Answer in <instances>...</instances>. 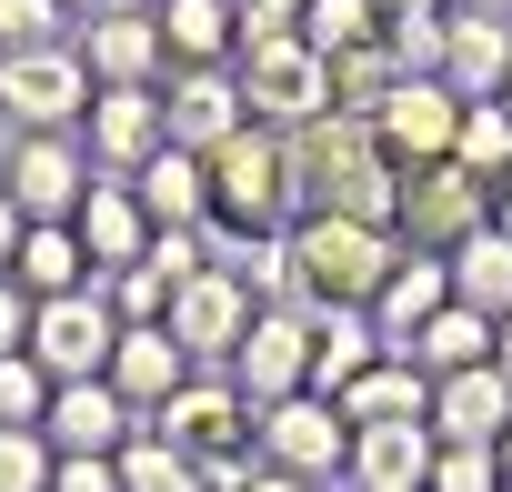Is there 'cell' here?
I'll use <instances>...</instances> for the list:
<instances>
[{"label": "cell", "instance_id": "obj_1", "mask_svg": "<svg viewBox=\"0 0 512 492\" xmlns=\"http://www.w3.org/2000/svg\"><path fill=\"white\" fill-rule=\"evenodd\" d=\"M282 241H292L302 312H322V302H372L382 272L402 262V231H372V221H342V211H302Z\"/></svg>", "mask_w": 512, "mask_h": 492}, {"label": "cell", "instance_id": "obj_2", "mask_svg": "<svg viewBox=\"0 0 512 492\" xmlns=\"http://www.w3.org/2000/svg\"><path fill=\"white\" fill-rule=\"evenodd\" d=\"M302 221V181H292V141L251 121L241 141L211 151V231H292Z\"/></svg>", "mask_w": 512, "mask_h": 492}, {"label": "cell", "instance_id": "obj_3", "mask_svg": "<svg viewBox=\"0 0 512 492\" xmlns=\"http://www.w3.org/2000/svg\"><path fill=\"white\" fill-rule=\"evenodd\" d=\"M231 71H241V101H251V121H262V131H312V121H332V61H322L302 31L251 41Z\"/></svg>", "mask_w": 512, "mask_h": 492}, {"label": "cell", "instance_id": "obj_4", "mask_svg": "<svg viewBox=\"0 0 512 492\" xmlns=\"http://www.w3.org/2000/svg\"><path fill=\"white\" fill-rule=\"evenodd\" d=\"M51 382H101L111 372V352H121V312H111V292L101 282H81V292H51V302H31V342H21Z\"/></svg>", "mask_w": 512, "mask_h": 492}, {"label": "cell", "instance_id": "obj_5", "mask_svg": "<svg viewBox=\"0 0 512 492\" xmlns=\"http://www.w3.org/2000/svg\"><path fill=\"white\" fill-rule=\"evenodd\" d=\"M91 181L101 171H91L81 131H11V151H0V191H11L21 221H81Z\"/></svg>", "mask_w": 512, "mask_h": 492}, {"label": "cell", "instance_id": "obj_6", "mask_svg": "<svg viewBox=\"0 0 512 492\" xmlns=\"http://www.w3.org/2000/svg\"><path fill=\"white\" fill-rule=\"evenodd\" d=\"M251 452H262L272 472H292V482H312V492H332L342 462H352V422H342L322 392H292V402H262Z\"/></svg>", "mask_w": 512, "mask_h": 492}, {"label": "cell", "instance_id": "obj_7", "mask_svg": "<svg viewBox=\"0 0 512 492\" xmlns=\"http://www.w3.org/2000/svg\"><path fill=\"white\" fill-rule=\"evenodd\" d=\"M0 121H11V131H81L91 121V61L71 41L11 51V61H0Z\"/></svg>", "mask_w": 512, "mask_h": 492}, {"label": "cell", "instance_id": "obj_8", "mask_svg": "<svg viewBox=\"0 0 512 492\" xmlns=\"http://www.w3.org/2000/svg\"><path fill=\"white\" fill-rule=\"evenodd\" d=\"M221 372L241 382L251 412L312 392V312H302V302H262V312H251V332H241V352H231Z\"/></svg>", "mask_w": 512, "mask_h": 492}, {"label": "cell", "instance_id": "obj_9", "mask_svg": "<svg viewBox=\"0 0 512 492\" xmlns=\"http://www.w3.org/2000/svg\"><path fill=\"white\" fill-rule=\"evenodd\" d=\"M492 221V191L462 171V161H422V171H402V211H392V231L412 241V252H452V241H472Z\"/></svg>", "mask_w": 512, "mask_h": 492}, {"label": "cell", "instance_id": "obj_10", "mask_svg": "<svg viewBox=\"0 0 512 492\" xmlns=\"http://www.w3.org/2000/svg\"><path fill=\"white\" fill-rule=\"evenodd\" d=\"M251 422H262V412L241 402V382H231V372H191V382H181V402H171L151 432H171V442L211 472V462H262V452H251Z\"/></svg>", "mask_w": 512, "mask_h": 492}, {"label": "cell", "instance_id": "obj_11", "mask_svg": "<svg viewBox=\"0 0 512 492\" xmlns=\"http://www.w3.org/2000/svg\"><path fill=\"white\" fill-rule=\"evenodd\" d=\"M251 312H262V302H251V282H231L221 262L211 272H191L181 292H171V312H161V332L201 362V372H221L231 352H241V332H251Z\"/></svg>", "mask_w": 512, "mask_h": 492}, {"label": "cell", "instance_id": "obj_12", "mask_svg": "<svg viewBox=\"0 0 512 492\" xmlns=\"http://www.w3.org/2000/svg\"><path fill=\"white\" fill-rule=\"evenodd\" d=\"M81 151H91V171H111V181H131L151 151H171V111H161V81H151V91H91Z\"/></svg>", "mask_w": 512, "mask_h": 492}, {"label": "cell", "instance_id": "obj_13", "mask_svg": "<svg viewBox=\"0 0 512 492\" xmlns=\"http://www.w3.org/2000/svg\"><path fill=\"white\" fill-rule=\"evenodd\" d=\"M161 111H171V141L201 151V161L251 131V101H241V71L231 61L221 71H161Z\"/></svg>", "mask_w": 512, "mask_h": 492}, {"label": "cell", "instance_id": "obj_14", "mask_svg": "<svg viewBox=\"0 0 512 492\" xmlns=\"http://www.w3.org/2000/svg\"><path fill=\"white\" fill-rule=\"evenodd\" d=\"M372 141H382V161H392V171L452 161V141H462V101H452L442 81H402V91L372 111Z\"/></svg>", "mask_w": 512, "mask_h": 492}, {"label": "cell", "instance_id": "obj_15", "mask_svg": "<svg viewBox=\"0 0 512 492\" xmlns=\"http://www.w3.org/2000/svg\"><path fill=\"white\" fill-rule=\"evenodd\" d=\"M191 372H201V362H191L161 322H121V352H111V372H101V382H111L141 422H161V412L181 402V382H191Z\"/></svg>", "mask_w": 512, "mask_h": 492}, {"label": "cell", "instance_id": "obj_16", "mask_svg": "<svg viewBox=\"0 0 512 492\" xmlns=\"http://www.w3.org/2000/svg\"><path fill=\"white\" fill-rule=\"evenodd\" d=\"M452 101H502L512 81V21H482V11H442V71H432Z\"/></svg>", "mask_w": 512, "mask_h": 492}, {"label": "cell", "instance_id": "obj_17", "mask_svg": "<svg viewBox=\"0 0 512 492\" xmlns=\"http://www.w3.org/2000/svg\"><path fill=\"white\" fill-rule=\"evenodd\" d=\"M71 51L91 61V91H151L161 71H171V51H161V21L141 11V21H81L71 31Z\"/></svg>", "mask_w": 512, "mask_h": 492}, {"label": "cell", "instance_id": "obj_18", "mask_svg": "<svg viewBox=\"0 0 512 492\" xmlns=\"http://www.w3.org/2000/svg\"><path fill=\"white\" fill-rule=\"evenodd\" d=\"M432 452H442L432 422H362L342 482H352V492H422V482H432Z\"/></svg>", "mask_w": 512, "mask_h": 492}, {"label": "cell", "instance_id": "obj_19", "mask_svg": "<svg viewBox=\"0 0 512 492\" xmlns=\"http://www.w3.org/2000/svg\"><path fill=\"white\" fill-rule=\"evenodd\" d=\"M442 302H452V272H442V252H412V241H402V262L382 272V292H372L362 312H372L382 352H402V342H412V332H422Z\"/></svg>", "mask_w": 512, "mask_h": 492}, {"label": "cell", "instance_id": "obj_20", "mask_svg": "<svg viewBox=\"0 0 512 492\" xmlns=\"http://www.w3.org/2000/svg\"><path fill=\"white\" fill-rule=\"evenodd\" d=\"M51 452H121L141 432V412L111 392V382H51V412H41Z\"/></svg>", "mask_w": 512, "mask_h": 492}, {"label": "cell", "instance_id": "obj_21", "mask_svg": "<svg viewBox=\"0 0 512 492\" xmlns=\"http://www.w3.org/2000/svg\"><path fill=\"white\" fill-rule=\"evenodd\" d=\"M131 191H141V211H151V231H211V161L201 151H151L141 171H131Z\"/></svg>", "mask_w": 512, "mask_h": 492}, {"label": "cell", "instance_id": "obj_22", "mask_svg": "<svg viewBox=\"0 0 512 492\" xmlns=\"http://www.w3.org/2000/svg\"><path fill=\"white\" fill-rule=\"evenodd\" d=\"M512 432V382L502 362H472L452 382H432V442H502Z\"/></svg>", "mask_w": 512, "mask_h": 492}, {"label": "cell", "instance_id": "obj_23", "mask_svg": "<svg viewBox=\"0 0 512 492\" xmlns=\"http://www.w3.org/2000/svg\"><path fill=\"white\" fill-rule=\"evenodd\" d=\"M171 71H221L241 61V0H151Z\"/></svg>", "mask_w": 512, "mask_h": 492}, {"label": "cell", "instance_id": "obj_24", "mask_svg": "<svg viewBox=\"0 0 512 492\" xmlns=\"http://www.w3.org/2000/svg\"><path fill=\"white\" fill-rule=\"evenodd\" d=\"M71 231H81L91 272H131V262L151 252V211H141V191H131V181H111V171L91 181V201H81V221H71Z\"/></svg>", "mask_w": 512, "mask_h": 492}, {"label": "cell", "instance_id": "obj_25", "mask_svg": "<svg viewBox=\"0 0 512 492\" xmlns=\"http://www.w3.org/2000/svg\"><path fill=\"white\" fill-rule=\"evenodd\" d=\"M372 362H382L372 312H362V302H322V312H312V392L332 402V392H352Z\"/></svg>", "mask_w": 512, "mask_h": 492}, {"label": "cell", "instance_id": "obj_26", "mask_svg": "<svg viewBox=\"0 0 512 492\" xmlns=\"http://www.w3.org/2000/svg\"><path fill=\"white\" fill-rule=\"evenodd\" d=\"M442 272H452V302H462V312L502 322V312H512V231L482 221L472 241H452V252H442Z\"/></svg>", "mask_w": 512, "mask_h": 492}, {"label": "cell", "instance_id": "obj_27", "mask_svg": "<svg viewBox=\"0 0 512 492\" xmlns=\"http://www.w3.org/2000/svg\"><path fill=\"white\" fill-rule=\"evenodd\" d=\"M392 362H412L422 382H452V372L492 362V322H482V312H462V302H442V312H432V322H422V332H412Z\"/></svg>", "mask_w": 512, "mask_h": 492}, {"label": "cell", "instance_id": "obj_28", "mask_svg": "<svg viewBox=\"0 0 512 492\" xmlns=\"http://www.w3.org/2000/svg\"><path fill=\"white\" fill-rule=\"evenodd\" d=\"M11 282H21L31 302H51V292H81V282H101V272H91V252H81L71 221H31L21 252H11Z\"/></svg>", "mask_w": 512, "mask_h": 492}, {"label": "cell", "instance_id": "obj_29", "mask_svg": "<svg viewBox=\"0 0 512 492\" xmlns=\"http://www.w3.org/2000/svg\"><path fill=\"white\" fill-rule=\"evenodd\" d=\"M332 412H342L352 432H362V422H432V382H422L412 362H392V352H382L352 392H332Z\"/></svg>", "mask_w": 512, "mask_h": 492}, {"label": "cell", "instance_id": "obj_30", "mask_svg": "<svg viewBox=\"0 0 512 492\" xmlns=\"http://www.w3.org/2000/svg\"><path fill=\"white\" fill-rule=\"evenodd\" d=\"M121 492H211V472H201L171 432H151V422H141V432L121 442Z\"/></svg>", "mask_w": 512, "mask_h": 492}, {"label": "cell", "instance_id": "obj_31", "mask_svg": "<svg viewBox=\"0 0 512 492\" xmlns=\"http://www.w3.org/2000/svg\"><path fill=\"white\" fill-rule=\"evenodd\" d=\"M452 161H462L482 191H502V181H512V111H502V101H462V141H452Z\"/></svg>", "mask_w": 512, "mask_h": 492}, {"label": "cell", "instance_id": "obj_32", "mask_svg": "<svg viewBox=\"0 0 512 492\" xmlns=\"http://www.w3.org/2000/svg\"><path fill=\"white\" fill-rule=\"evenodd\" d=\"M302 41H312L322 61L372 51V41H382V11H372V0H312V11H302Z\"/></svg>", "mask_w": 512, "mask_h": 492}, {"label": "cell", "instance_id": "obj_33", "mask_svg": "<svg viewBox=\"0 0 512 492\" xmlns=\"http://www.w3.org/2000/svg\"><path fill=\"white\" fill-rule=\"evenodd\" d=\"M41 412H51V372H41L31 352H0V422H11V432H41Z\"/></svg>", "mask_w": 512, "mask_h": 492}, {"label": "cell", "instance_id": "obj_34", "mask_svg": "<svg viewBox=\"0 0 512 492\" xmlns=\"http://www.w3.org/2000/svg\"><path fill=\"white\" fill-rule=\"evenodd\" d=\"M51 41H71L61 0H0V61H11V51H51Z\"/></svg>", "mask_w": 512, "mask_h": 492}, {"label": "cell", "instance_id": "obj_35", "mask_svg": "<svg viewBox=\"0 0 512 492\" xmlns=\"http://www.w3.org/2000/svg\"><path fill=\"white\" fill-rule=\"evenodd\" d=\"M422 492H502V452L492 442H442Z\"/></svg>", "mask_w": 512, "mask_h": 492}, {"label": "cell", "instance_id": "obj_36", "mask_svg": "<svg viewBox=\"0 0 512 492\" xmlns=\"http://www.w3.org/2000/svg\"><path fill=\"white\" fill-rule=\"evenodd\" d=\"M51 432H11L0 422V492H51Z\"/></svg>", "mask_w": 512, "mask_h": 492}, {"label": "cell", "instance_id": "obj_37", "mask_svg": "<svg viewBox=\"0 0 512 492\" xmlns=\"http://www.w3.org/2000/svg\"><path fill=\"white\" fill-rule=\"evenodd\" d=\"M51 492H121V452H61Z\"/></svg>", "mask_w": 512, "mask_h": 492}, {"label": "cell", "instance_id": "obj_38", "mask_svg": "<svg viewBox=\"0 0 512 492\" xmlns=\"http://www.w3.org/2000/svg\"><path fill=\"white\" fill-rule=\"evenodd\" d=\"M21 342H31V292L0 272V352H21Z\"/></svg>", "mask_w": 512, "mask_h": 492}, {"label": "cell", "instance_id": "obj_39", "mask_svg": "<svg viewBox=\"0 0 512 492\" xmlns=\"http://www.w3.org/2000/svg\"><path fill=\"white\" fill-rule=\"evenodd\" d=\"M61 11H71V31H81V21H141L151 0H61Z\"/></svg>", "mask_w": 512, "mask_h": 492}, {"label": "cell", "instance_id": "obj_40", "mask_svg": "<svg viewBox=\"0 0 512 492\" xmlns=\"http://www.w3.org/2000/svg\"><path fill=\"white\" fill-rule=\"evenodd\" d=\"M241 492H312V482H292V472H272V462H251V472H241Z\"/></svg>", "mask_w": 512, "mask_h": 492}, {"label": "cell", "instance_id": "obj_41", "mask_svg": "<svg viewBox=\"0 0 512 492\" xmlns=\"http://www.w3.org/2000/svg\"><path fill=\"white\" fill-rule=\"evenodd\" d=\"M21 231H31V221L11 211V191H0V272H11V252H21Z\"/></svg>", "mask_w": 512, "mask_h": 492}, {"label": "cell", "instance_id": "obj_42", "mask_svg": "<svg viewBox=\"0 0 512 492\" xmlns=\"http://www.w3.org/2000/svg\"><path fill=\"white\" fill-rule=\"evenodd\" d=\"M382 21H432V11H452V0H372Z\"/></svg>", "mask_w": 512, "mask_h": 492}, {"label": "cell", "instance_id": "obj_43", "mask_svg": "<svg viewBox=\"0 0 512 492\" xmlns=\"http://www.w3.org/2000/svg\"><path fill=\"white\" fill-rule=\"evenodd\" d=\"M492 362H502V382H512V312L492 322Z\"/></svg>", "mask_w": 512, "mask_h": 492}, {"label": "cell", "instance_id": "obj_44", "mask_svg": "<svg viewBox=\"0 0 512 492\" xmlns=\"http://www.w3.org/2000/svg\"><path fill=\"white\" fill-rule=\"evenodd\" d=\"M452 11H482V21H512V0H452Z\"/></svg>", "mask_w": 512, "mask_h": 492}, {"label": "cell", "instance_id": "obj_45", "mask_svg": "<svg viewBox=\"0 0 512 492\" xmlns=\"http://www.w3.org/2000/svg\"><path fill=\"white\" fill-rule=\"evenodd\" d=\"M492 221H502V231H512V181H502V191H492Z\"/></svg>", "mask_w": 512, "mask_h": 492}, {"label": "cell", "instance_id": "obj_46", "mask_svg": "<svg viewBox=\"0 0 512 492\" xmlns=\"http://www.w3.org/2000/svg\"><path fill=\"white\" fill-rule=\"evenodd\" d=\"M492 452H502V492H512V432H502V442H492Z\"/></svg>", "mask_w": 512, "mask_h": 492}, {"label": "cell", "instance_id": "obj_47", "mask_svg": "<svg viewBox=\"0 0 512 492\" xmlns=\"http://www.w3.org/2000/svg\"><path fill=\"white\" fill-rule=\"evenodd\" d=\"M502 111H512V81H502Z\"/></svg>", "mask_w": 512, "mask_h": 492}]
</instances>
